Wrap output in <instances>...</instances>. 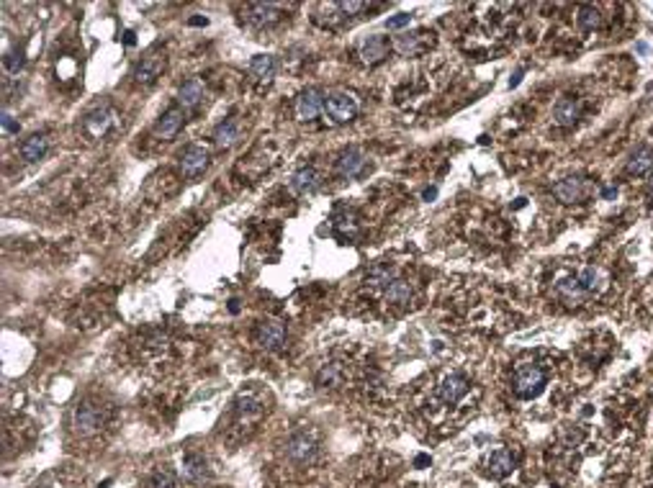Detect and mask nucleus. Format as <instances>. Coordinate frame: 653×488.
<instances>
[{"instance_id": "nucleus-1", "label": "nucleus", "mask_w": 653, "mask_h": 488, "mask_svg": "<svg viewBox=\"0 0 653 488\" xmlns=\"http://www.w3.org/2000/svg\"><path fill=\"white\" fill-rule=\"evenodd\" d=\"M268 396L265 393H260V390L255 388H247L242 390L239 396H237V401H234V421H237V427H250V430H255V424L263 419L265 411H268Z\"/></svg>"}, {"instance_id": "nucleus-2", "label": "nucleus", "mask_w": 653, "mask_h": 488, "mask_svg": "<svg viewBox=\"0 0 653 488\" xmlns=\"http://www.w3.org/2000/svg\"><path fill=\"white\" fill-rule=\"evenodd\" d=\"M546 381H548V375L540 365H535V362H522V365H517V370H515L512 390H515L517 399L530 401L543 393Z\"/></svg>"}, {"instance_id": "nucleus-3", "label": "nucleus", "mask_w": 653, "mask_h": 488, "mask_svg": "<svg viewBox=\"0 0 653 488\" xmlns=\"http://www.w3.org/2000/svg\"><path fill=\"white\" fill-rule=\"evenodd\" d=\"M106 424V409L98 401H80L72 409V430L78 434H96Z\"/></svg>"}, {"instance_id": "nucleus-4", "label": "nucleus", "mask_w": 653, "mask_h": 488, "mask_svg": "<svg viewBox=\"0 0 653 488\" xmlns=\"http://www.w3.org/2000/svg\"><path fill=\"white\" fill-rule=\"evenodd\" d=\"M324 116L330 118L332 124H347L358 116V98L345 90H334L324 100Z\"/></svg>"}, {"instance_id": "nucleus-5", "label": "nucleus", "mask_w": 653, "mask_h": 488, "mask_svg": "<svg viewBox=\"0 0 653 488\" xmlns=\"http://www.w3.org/2000/svg\"><path fill=\"white\" fill-rule=\"evenodd\" d=\"M114 121H116V116H114V111L108 106L96 108V111H90L88 116L83 118V131H85L88 139H103L114 129Z\"/></svg>"}, {"instance_id": "nucleus-6", "label": "nucleus", "mask_w": 653, "mask_h": 488, "mask_svg": "<svg viewBox=\"0 0 653 488\" xmlns=\"http://www.w3.org/2000/svg\"><path fill=\"white\" fill-rule=\"evenodd\" d=\"M255 342L260 347H265V350H281L286 344V326L281 322H275V319H265L255 329Z\"/></svg>"}, {"instance_id": "nucleus-7", "label": "nucleus", "mask_w": 653, "mask_h": 488, "mask_svg": "<svg viewBox=\"0 0 653 488\" xmlns=\"http://www.w3.org/2000/svg\"><path fill=\"white\" fill-rule=\"evenodd\" d=\"M206 165H208V149H206V146H198V144L186 146V152L180 157V173H183V175L193 180V177H198L204 173Z\"/></svg>"}, {"instance_id": "nucleus-8", "label": "nucleus", "mask_w": 653, "mask_h": 488, "mask_svg": "<svg viewBox=\"0 0 653 488\" xmlns=\"http://www.w3.org/2000/svg\"><path fill=\"white\" fill-rule=\"evenodd\" d=\"M468 386H471V383H468L466 375L453 373V375H448V378L438 386V399L442 401L445 406H453V403H458L468 393Z\"/></svg>"}, {"instance_id": "nucleus-9", "label": "nucleus", "mask_w": 653, "mask_h": 488, "mask_svg": "<svg viewBox=\"0 0 653 488\" xmlns=\"http://www.w3.org/2000/svg\"><path fill=\"white\" fill-rule=\"evenodd\" d=\"M324 111V96L317 88L303 90L301 96L296 98V116L301 121H314Z\"/></svg>"}, {"instance_id": "nucleus-10", "label": "nucleus", "mask_w": 653, "mask_h": 488, "mask_svg": "<svg viewBox=\"0 0 653 488\" xmlns=\"http://www.w3.org/2000/svg\"><path fill=\"white\" fill-rule=\"evenodd\" d=\"M286 452H288V458L296 460V463H306V460H312L314 455H317V439H314L312 434H306V432H296V434L286 442Z\"/></svg>"}, {"instance_id": "nucleus-11", "label": "nucleus", "mask_w": 653, "mask_h": 488, "mask_svg": "<svg viewBox=\"0 0 653 488\" xmlns=\"http://www.w3.org/2000/svg\"><path fill=\"white\" fill-rule=\"evenodd\" d=\"M183 124H186V111L180 106H173L160 116V121H157V126H155V134L160 139H173L178 131L183 129Z\"/></svg>"}, {"instance_id": "nucleus-12", "label": "nucleus", "mask_w": 653, "mask_h": 488, "mask_svg": "<svg viewBox=\"0 0 653 488\" xmlns=\"http://www.w3.org/2000/svg\"><path fill=\"white\" fill-rule=\"evenodd\" d=\"M553 195L561 203H579L586 195V186L581 177H564L553 186Z\"/></svg>"}, {"instance_id": "nucleus-13", "label": "nucleus", "mask_w": 653, "mask_h": 488, "mask_svg": "<svg viewBox=\"0 0 653 488\" xmlns=\"http://www.w3.org/2000/svg\"><path fill=\"white\" fill-rule=\"evenodd\" d=\"M162 67H165V57L162 54H157V52H149L142 62H139L137 72H134V78H137L139 85H152L157 78H160V72H162Z\"/></svg>"}, {"instance_id": "nucleus-14", "label": "nucleus", "mask_w": 653, "mask_h": 488, "mask_svg": "<svg viewBox=\"0 0 653 488\" xmlns=\"http://www.w3.org/2000/svg\"><path fill=\"white\" fill-rule=\"evenodd\" d=\"M512 470H515V455L509 450L499 447L486 458V473L491 478H507Z\"/></svg>"}, {"instance_id": "nucleus-15", "label": "nucleus", "mask_w": 653, "mask_h": 488, "mask_svg": "<svg viewBox=\"0 0 653 488\" xmlns=\"http://www.w3.org/2000/svg\"><path fill=\"white\" fill-rule=\"evenodd\" d=\"M244 19L250 21L253 26H270L281 19V10L275 8L273 3H250L244 8Z\"/></svg>"}, {"instance_id": "nucleus-16", "label": "nucleus", "mask_w": 653, "mask_h": 488, "mask_svg": "<svg viewBox=\"0 0 653 488\" xmlns=\"http://www.w3.org/2000/svg\"><path fill=\"white\" fill-rule=\"evenodd\" d=\"M589 293L581 288L579 278H564L561 283H556V298L566 303V306H581Z\"/></svg>"}, {"instance_id": "nucleus-17", "label": "nucleus", "mask_w": 653, "mask_h": 488, "mask_svg": "<svg viewBox=\"0 0 653 488\" xmlns=\"http://www.w3.org/2000/svg\"><path fill=\"white\" fill-rule=\"evenodd\" d=\"M389 39L386 36H368L361 47V57L365 65H378L389 57Z\"/></svg>"}, {"instance_id": "nucleus-18", "label": "nucleus", "mask_w": 653, "mask_h": 488, "mask_svg": "<svg viewBox=\"0 0 653 488\" xmlns=\"http://www.w3.org/2000/svg\"><path fill=\"white\" fill-rule=\"evenodd\" d=\"M363 165H365V155H363L361 149H355V146L345 149V152L337 157V173H340L342 177H355L363 170Z\"/></svg>"}, {"instance_id": "nucleus-19", "label": "nucleus", "mask_w": 653, "mask_h": 488, "mask_svg": "<svg viewBox=\"0 0 653 488\" xmlns=\"http://www.w3.org/2000/svg\"><path fill=\"white\" fill-rule=\"evenodd\" d=\"M206 96V88L204 82L198 78H191L186 80L183 85H180V90H178V100H180V108H195L201 100H204Z\"/></svg>"}, {"instance_id": "nucleus-20", "label": "nucleus", "mask_w": 653, "mask_h": 488, "mask_svg": "<svg viewBox=\"0 0 653 488\" xmlns=\"http://www.w3.org/2000/svg\"><path fill=\"white\" fill-rule=\"evenodd\" d=\"M49 149V139L44 137V134H34V137H29L23 144H21V159L23 162H39L41 157L47 155Z\"/></svg>"}, {"instance_id": "nucleus-21", "label": "nucleus", "mask_w": 653, "mask_h": 488, "mask_svg": "<svg viewBox=\"0 0 653 488\" xmlns=\"http://www.w3.org/2000/svg\"><path fill=\"white\" fill-rule=\"evenodd\" d=\"M342 383H345L342 362H327V365H322V370L317 373V386L319 388H337Z\"/></svg>"}, {"instance_id": "nucleus-22", "label": "nucleus", "mask_w": 653, "mask_h": 488, "mask_svg": "<svg viewBox=\"0 0 653 488\" xmlns=\"http://www.w3.org/2000/svg\"><path fill=\"white\" fill-rule=\"evenodd\" d=\"M180 473H183V478L191 480V483H201V480L208 478V468H206V463L201 455H186V458H183V468H180Z\"/></svg>"}, {"instance_id": "nucleus-23", "label": "nucleus", "mask_w": 653, "mask_h": 488, "mask_svg": "<svg viewBox=\"0 0 653 488\" xmlns=\"http://www.w3.org/2000/svg\"><path fill=\"white\" fill-rule=\"evenodd\" d=\"M653 170V149L651 146H641L635 149L630 159H628V173L630 175H645Z\"/></svg>"}, {"instance_id": "nucleus-24", "label": "nucleus", "mask_w": 653, "mask_h": 488, "mask_svg": "<svg viewBox=\"0 0 653 488\" xmlns=\"http://www.w3.org/2000/svg\"><path fill=\"white\" fill-rule=\"evenodd\" d=\"M239 139V121L237 118H224L219 126L214 129V144L216 146H232Z\"/></svg>"}, {"instance_id": "nucleus-25", "label": "nucleus", "mask_w": 653, "mask_h": 488, "mask_svg": "<svg viewBox=\"0 0 653 488\" xmlns=\"http://www.w3.org/2000/svg\"><path fill=\"white\" fill-rule=\"evenodd\" d=\"M293 190L301 195H309L314 193L317 188H319V173L314 170V167H301L296 175H293Z\"/></svg>"}, {"instance_id": "nucleus-26", "label": "nucleus", "mask_w": 653, "mask_h": 488, "mask_svg": "<svg viewBox=\"0 0 653 488\" xmlns=\"http://www.w3.org/2000/svg\"><path fill=\"white\" fill-rule=\"evenodd\" d=\"M250 75L260 82H268L273 80L275 75V59L270 54H257V57L250 59Z\"/></svg>"}, {"instance_id": "nucleus-27", "label": "nucleus", "mask_w": 653, "mask_h": 488, "mask_svg": "<svg viewBox=\"0 0 653 488\" xmlns=\"http://www.w3.org/2000/svg\"><path fill=\"white\" fill-rule=\"evenodd\" d=\"M579 103H574L571 98H561L556 103V108H553V116H556V121L561 124V126H574L576 121H579Z\"/></svg>"}, {"instance_id": "nucleus-28", "label": "nucleus", "mask_w": 653, "mask_h": 488, "mask_svg": "<svg viewBox=\"0 0 653 488\" xmlns=\"http://www.w3.org/2000/svg\"><path fill=\"white\" fill-rule=\"evenodd\" d=\"M579 283H581V288H584L589 296L592 293H602L607 288V278L605 273L599 270V267H584L581 270V275H579Z\"/></svg>"}, {"instance_id": "nucleus-29", "label": "nucleus", "mask_w": 653, "mask_h": 488, "mask_svg": "<svg viewBox=\"0 0 653 488\" xmlns=\"http://www.w3.org/2000/svg\"><path fill=\"white\" fill-rule=\"evenodd\" d=\"M383 298H386V303H396V306H401V303H409V298H411V285L407 283V280L396 278V280H394V283H391L389 288H386Z\"/></svg>"}, {"instance_id": "nucleus-30", "label": "nucleus", "mask_w": 653, "mask_h": 488, "mask_svg": "<svg viewBox=\"0 0 653 488\" xmlns=\"http://www.w3.org/2000/svg\"><path fill=\"white\" fill-rule=\"evenodd\" d=\"M365 280L371 285H376V288H378V285H386V288H389V285L396 280V270L386 263H378L368 270V278H365Z\"/></svg>"}, {"instance_id": "nucleus-31", "label": "nucleus", "mask_w": 653, "mask_h": 488, "mask_svg": "<svg viewBox=\"0 0 653 488\" xmlns=\"http://www.w3.org/2000/svg\"><path fill=\"white\" fill-rule=\"evenodd\" d=\"M147 488H178L175 473L170 468H157L147 480Z\"/></svg>"}, {"instance_id": "nucleus-32", "label": "nucleus", "mask_w": 653, "mask_h": 488, "mask_svg": "<svg viewBox=\"0 0 653 488\" xmlns=\"http://www.w3.org/2000/svg\"><path fill=\"white\" fill-rule=\"evenodd\" d=\"M579 23H581V29L586 31L597 29V26L602 23V13H599L595 5H581V8H579Z\"/></svg>"}, {"instance_id": "nucleus-33", "label": "nucleus", "mask_w": 653, "mask_h": 488, "mask_svg": "<svg viewBox=\"0 0 653 488\" xmlns=\"http://www.w3.org/2000/svg\"><path fill=\"white\" fill-rule=\"evenodd\" d=\"M3 67H6V72H10V75H19L21 69H23V52H8V54L3 57Z\"/></svg>"}, {"instance_id": "nucleus-34", "label": "nucleus", "mask_w": 653, "mask_h": 488, "mask_svg": "<svg viewBox=\"0 0 653 488\" xmlns=\"http://www.w3.org/2000/svg\"><path fill=\"white\" fill-rule=\"evenodd\" d=\"M420 39H422V34H407V36H399V39H396V49L404 52V54H414L417 47H420Z\"/></svg>"}, {"instance_id": "nucleus-35", "label": "nucleus", "mask_w": 653, "mask_h": 488, "mask_svg": "<svg viewBox=\"0 0 653 488\" xmlns=\"http://www.w3.org/2000/svg\"><path fill=\"white\" fill-rule=\"evenodd\" d=\"M34 488H72V483H69L65 476H59V473H52V476H47L44 480H39Z\"/></svg>"}, {"instance_id": "nucleus-36", "label": "nucleus", "mask_w": 653, "mask_h": 488, "mask_svg": "<svg viewBox=\"0 0 653 488\" xmlns=\"http://www.w3.org/2000/svg\"><path fill=\"white\" fill-rule=\"evenodd\" d=\"M337 5H340L342 16H355V13H361L365 8V3H361V0H345V3H337Z\"/></svg>"}, {"instance_id": "nucleus-37", "label": "nucleus", "mask_w": 653, "mask_h": 488, "mask_svg": "<svg viewBox=\"0 0 653 488\" xmlns=\"http://www.w3.org/2000/svg\"><path fill=\"white\" fill-rule=\"evenodd\" d=\"M404 26H409V16H407V13H399V16H394V19L386 21V29L389 31H399V29H404Z\"/></svg>"}, {"instance_id": "nucleus-38", "label": "nucleus", "mask_w": 653, "mask_h": 488, "mask_svg": "<svg viewBox=\"0 0 653 488\" xmlns=\"http://www.w3.org/2000/svg\"><path fill=\"white\" fill-rule=\"evenodd\" d=\"M3 134H19V124L13 121L8 111H3Z\"/></svg>"}, {"instance_id": "nucleus-39", "label": "nucleus", "mask_w": 653, "mask_h": 488, "mask_svg": "<svg viewBox=\"0 0 653 488\" xmlns=\"http://www.w3.org/2000/svg\"><path fill=\"white\" fill-rule=\"evenodd\" d=\"M334 224H337V229H350V232L355 229V224H352V216H350V214H347V216H337V219H334Z\"/></svg>"}, {"instance_id": "nucleus-40", "label": "nucleus", "mask_w": 653, "mask_h": 488, "mask_svg": "<svg viewBox=\"0 0 653 488\" xmlns=\"http://www.w3.org/2000/svg\"><path fill=\"white\" fill-rule=\"evenodd\" d=\"M435 195H438V188H427V190H425V201H432Z\"/></svg>"}, {"instance_id": "nucleus-41", "label": "nucleus", "mask_w": 653, "mask_h": 488, "mask_svg": "<svg viewBox=\"0 0 653 488\" xmlns=\"http://www.w3.org/2000/svg\"><path fill=\"white\" fill-rule=\"evenodd\" d=\"M602 195H605V198H614V195H617V188H605Z\"/></svg>"}, {"instance_id": "nucleus-42", "label": "nucleus", "mask_w": 653, "mask_h": 488, "mask_svg": "<svg viewBox=\"0 0 653 488\" xmlns=\"http://www.w3.org/2000/svg\"><path fill=\"white\" fill-rule=\"evenodd\" d=\"M520 80H522V72H517L515 78L509 80V88H515V85H520Z\"/></svg>"}, {"instance_id": "nucleus-43", "label": "nucleus", "mask_w": 653, "mask_h": 488, "mask_svg": "<svg viewBox=\"0 0 653 488\" xmlns=\"http://www.w3.org/2000/svg\"><path fill=\"white\" fill-rule=\"evenodd\" d=\"M124 41H127L129 47H131V44H134V31H127V39H124Z\"/></svg>"}, {"instance_id": "nucleus-44", "label": "nucleus", "mask_w": 653, "mask_h": 488, "mask_svg": "<svg viewBox=\"0 0 653 488\" xmlns=\"http://www.w3.org/2000/svg\"><path fill=\"white\" fill-rule=\"evenodd\" d=\"M427 463H429L427 455H420V458H417V465H427Z\"/></svg>"}, {"instance_id": "nucleus-45", "label": "nucleus", "mask_w": 653, "mask_h": 488, "mask_svg": "<svg viewBox=\"0 0 653 488\" xmlns=\"http://www.w3.org/2000/svg\"><path fill=\"white\" fill-rule=\"evenodd\" d=\"M191 23L193 26H206V19H191Z\"/></svg>"}, {"instance_id": "nucleus-46", "label": "nucleus", "mask_w": 653, "mask_h": 488, "mask_svg": "<svg viewBox=\"0 0 653 488\" xmlns=\"http://www.w3.org/2000/svg\"><path fill=\"white\" fill-rule=\"evenodd\" d=\"M648 190L653 193V173H651V177H648Z\"/></svg>"}]
</instances>
